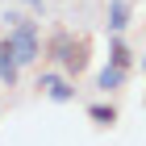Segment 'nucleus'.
<instances>
[{
  "label": "nucleus",
  "instance_id": "f257e3e1",
  "mask_svg": "<svg viewBox=\"0 0 146 146\" xmlns=\"http://www.w3.org/2000/svg\"><path fill=\"white\" fill-rule=\"evenodd\" d=\"M4 42H9L17 67H34L38 58H42V25H38L34 17H21V21L4 34Z\"/></svg>",
  "mask_w": 146,
  "mask_h": 146
},
{
  "label": "nucleus",
  "instance_id": "423d86ee",
  "mask_svg": "<svg viewBox=\"0 0 146 146\" xmlns=\"http://www.w3.org/2000/svg\"><path fill=\"white\" fill-rule=\"evenodd\" d=\"M17 75H21V67H17V58H13L9 42L0 38V84H4V88H13V84H17Z\"/></svg>",
  "mask_w": 146,
  "mask_h": 146
},
{
  "label": "nucleus",
  "instance_id": "20e7f679",
  "mask_svg": "<svg viewBox=\"0 0 146 146\" xmlns=\"http://www.w3.org/2000/svg\"><path fill=\"white\" fill-rule=\"evenodd\" d=\"M109 34H125L134 21V0H109Z\"/></svg>",
  "mask_w": 146,
  "mask_h": 146
},
{
  "label": "nucleus",
  "instance_id": "7ed1b4c3",
  "mask_svg": "<svg viewBox=\"0 0 146 146\" xmlns=\"http://www.w3.org/2000/svg\"><path fill=\"white\" fill-rule=\"evenodd\" d=\"M71 42H75V34H71V29H54V34L46 38L42 42V63H63V54H67L71 50Z\"/></svg>",
  "mask_w": 146,
  "mask_h": 146
},
{
  "label": "nucleus",
  "instance_id": "f8f14e48",
  "mask_svg": "<svg viewBox=\"0 0 146 146\" xmlns=\"http://www.w3.org/2000/svg\"><path fill=\"white\" fill-rule=\"evenodd\" d=\"M142 71H146V58H142Z\"/></svg>",
  "mask_w": 146,
  "mask_h": 146
},
{
  "label": "nucleus",
  "instance_id": "1a4fd4ad",
  "mask_svg": "<svg viewBox=\"0 0 146 146\" xmlns=\"http://www.w3.org/2000/svg\"><path fill=\"white\" fill-rule=\"evenodd\" d=\"M46 96H50V100H54V104H71V100H75V79H67V75H58L54 84L46 88Z\"/></svg>",
  "mask_w": 146,
  "mask_h": 146
},
{
  "label": "nucleus",
  "instance_id": "39448f33",
  "mask_svg": "<svg viewBox=\"0 0 146 146\" xmlns=\"http://www.w3.org/2000/svg\"><path fill=\"white\" fill-rule=\"evenodd\" d=\"M109 67H117V71L134 67V50H129L125 34H109Z\"/></svg>",
  "mask_w": 146,
  "mask_h": 146
},
{
  "label": "nucleus",
  "instance_id": "9d476101",
  "mask_svg": "<svg viewBox=\"0 0 146 146\" xmlns=\"http://www.w3.org/2000/svg\"><path fill=\"white\" fill-rule=\"evenodd\" d=\"M58 75H63V71H58V67H50V71H42V75H38V88L46 92V88H50V84H54Z\"/></svg>",
  "mask_w": 146,
  "mask_h": 146
},
{
  "label": "nucleus",
  "instance_id": "6e6552de",
  "mask_svg": "<svg viewBox=\"0 0 146 146\" xmlns=\"http://www.w3.org/2000/svg\"><path fill=\"white\" fill-rule=\"evenodd\" d=\"M125 79H129V71H117V67H104L100 75H96V88L109 96V92H121L125 88Z\"/></svg>",
  "mask_w": 146,
  "mask_h": 146
},
{
  "label": "nucleus",
  "instance_id": "9b49d317",
  "mask_svg": "<svg viewBox=\"0 0 146 146\" xmlns=\"http://www.w3.org/2000/svg\"><path fill=\"white\" fill-rule=\"evenodd\" d=\"M21 4H25V9H42L46 0H21Z\"/></svg>",
  "mask_w": 146,
  "mask_h": 146
},
{
  "label": "nucleus",
  "instance_id": "f03ea898",
  "mask_svg": "<svg viewBox=\"0 0 146 146\" xmlns=\"http://www.w3.org/2000/svg\"><path fill=\"white\" fill-rule=\"evenodd\" d=\"M88 63H92V42H88L84 34H79L75 42H71V50L63 54V63H58V71H63L67 79H79L84 71H88Z\"/></svg>",
  "mask_w": 146,
  "mask_h": 146
},
{
  "label": "nucleus",
  "instance_id": "0eeeda50",
  "mask_svg": "<svg viewBox=\"0 0 146 146\" xmlns=\"http://www.w3.org/2000/svg\"><path fill=\"white\" fill-rule=\"evenodd\" d=\"M88 121H92V125H100V129H109V125H117V104L92 100V104H88Z\"/></svg>",
  "mask_w": 146,
  "mask_h": 146
}]
</instances>
